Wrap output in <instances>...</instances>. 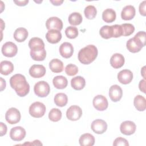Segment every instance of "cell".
I'll return each mask as SVG.
<instances>
[{"mask_svg": "<svg viewBox=\"0 0 146 146\" xmlns=\"http://www.w3.org/2000/svg\"><path fill=\"white\" fill-rule=\"evenodd\" d=\"M65 72L68 76H74L78 73V68L75 64H68L65 68Z\"/></svg>", "mask_w": 146, "mask_h": 146, "instance_id": "39", "label": "cell"}, {"mask_svg": "<svg viewBox=\"0 0 146 146\" xmlns=\"http://www.w3.org/2000/svg\"><path fill=\"white\" fill-rule=\"evenodd\" d=\"M50 70L55 73H59L62 72L64 68L63 62L58 59H53L49 63Z\"/></svg>", "mask_w": 146, "mask_h": 146, "instance_id": "26", "label": "cell"}, {"mask_svg": "<svg viewBox=\"0 0 146 146\" xmlns=\"http://www.w3.org/2000/svg\"><path fill=\"white\" fill-rule=\"evenodd\" d=\"M145 45L136 36L130 38L126 43L127 48L128 50L132 53L139 52L141 48Z\"/></svg>", "mask_w": 146, "mask_h": 146, "instance_id": "5", "label": "cell"}, {"mask_svg": "<svg viewBox=\"0 0 146 146\" xmlns=\"http://www.w3.org/2000/svg\"><path fill=\"white\" fill-rule=\"evenodd\" d=\"M59 52L62 57L69 58L72 56L74 52L73 46L69 42H64L60 46Z\"/></svg>", "mask_w": 146, "mask_h": 146, "instance_id": "17", "label": "cell"}, {"mask_svg": "<svg viewBox=\"0 0 146 146\" xmlns=\"http://www.w3.org/2000/svg\"><path fill=\"white\" fill-rule=\"evenodd\" d=\"M98 49L95 46L89 44L80 50L78 52V59L84 64L91 63L98 56Z\"/></svg>", "mask_w": 146, "mask_h": 146, "instance_id": "2", "label": "cell"}, {"mask_svg": "<svg viewBox=\"0 0 146 146\" xmlns=\"http://www.w3.org/2000/svg\"><path fill=\"white\" fill-rule=\"evenodd\" d=\"M113 146H119V145H123V146H128L129 143L128 141L123 137H117L115 139L113 143Z\"/></svg>", "mask_w": 146, "mask_h": 146, "instance_id": "40", "label": "cell"}, {"mask_svg": "<svg viewBox=\"0 0 146 146\" xmlns=\"http://www.w3.org/2000/svg\"><path fill=\"white\" fill-rule=\"evenodd\" d=\"M65 34L67 38L74 39L78 35L79 31L77 27L74 26H68L65 30Z\"/></svg>", "mask_w": 146, "mask_h": 146, "instance_id": "36", "label": "cell"}, {"mask_svg": "<svg viewBox=\"0 0 146 146\" xmlns=\"http://www.w3.org/2000/svg\"><path fill=\"white\" fill-rule=\"evenodd\" d=\"M52 83L56 88L64 89L67 86L68 80L65 76L59 75L54 78L52 80Z\"/></svg>", "mask_w": 146, "mask_h": 146, "instance_id": "23", "label": "cell"}, {"mask_svg": "<svg viewBox=\"0 0 146 146\" xmlns=\"http://www.w3.org/2000/svg\"><path fill=\"white\" fill-rule=\"evenodd\" d=\"M123 30V36H129L131 35L135 31V27L131 23H123L121 25Z\"/></svg>", "mask_w": 146, "mask_h": 146, "instance_id": "37", "label": "cell"}, {"mask_svg": "<svg viewBox=\"0 0 146 146\" xmlns=\"http://www.w3.org/2000/svg\"><path fill=\"white\" fill-rule=\"evenodd\" d=\"M133 73L129 70L125 69L120 71L117 74V79L123 84H129L133 79Z\"/></svg>", "mask_w": 146, "mask_h": 146, "instance_id": "16", "label": "cell"}, {"mask_svg": "<svg viewBox=\"0 0 146 146\" xmlns=\"http://www.w3.org/2000/svg\"><path fill=\"white\" fill-rule=\"evenodd\" d=\"M28 35V31L25 28L19 27L15 30L14 38L18 42H22L27 39Z\"/></svg>", "mask_w": 146, "mask_h": 146, "instance_id": "22", "label": "cell"}, {"mask_svg": "<svg viewBox=\"0 0 146 146\" xmlns=\"http://www.w3.org/2000/svg\"><path fill=\"white\" fill-rule=\"evenodd\" d=\"M124 57L123 55L119 53L113 54L110 59V64L114 68H119L121 67L124 65Z\"/></svg>", "mask_w": 146, "mask_h": 146, "instance_id": "19", "label": "cell"}, {"mask_svg": "<svg viewBox=\"0 0 146 146\" xmlns=\"http://www.w3.org/2000/svg\"><path fill=\"white\" fill-rule=\"evenodd\" d=\"M135 36H137L144 44L145 45L146 39H145V31H139Z\"/></svg>", "mask_w": 146, "mask_h": 146, "instance_id": "42", "label": "cell"}, {"mask_svg": "<svg viewBox=\"0 0 146 146\" xmlns=\"http://www.w3.org/2000/svg\"><path fill=\"white\" fill-rule=\"evenodd\" d=\"M92 103L95 108L100 111L106 110L108 106L107 98L102 95H98L95 96L93 99Z\"/></svg>", "mask_w": 146, "mask_h": 146, "instance_id": "9", "label": "cell"}, {"mask_svg": "<svg viewBox=\"0 0 146 146\" xmlns=\"http://www.w3.org/2000/svg\"><path fill=\"white\" fill-rule=\"evenodd\" d=\"M46 68L42 64H34L29 69V74L34 78L43 77L46 74Z\"/></svg>", "mask_w": 146, "mask_h": 146, "instance_id": "14", "label": "cell"}, {"mask_svg": "<svg viewBox=\"0 0 146 146\" xmlns=\"http://www.w3.org/2000/svg\"><path fill=\"white\" fill-rule=\"evenodd\" d=\"M14 2L18 6H26L28 3V0H25V1H14Z\"/></svg>", "mask_w": 146, "mask_h": 146, "instance_id": "45", "label": "cell"}, {"mask_svg": "<svg viewBox=\"0 0 146 146\" xmlns=\"http://www.w3.org/2000/svg\"><path fill=\"white\" fill-rule=\"evenodd\" d=\"M10 84L20 97L25 96L30 91V85L25 76L22 74H17L12 76L10 79Z\"/></svg>", "mask_w": 146, "mask_h": 146, "instance_id": "1", "label": "cell"}, {"mask_svg": "<svg viewBox=\"0 0 146 146\" xmlns=\"http://www.w3.org/2000/svg\"><path fill=\"white\" fill-rule=\"evenodd\" d=\"M82 115V110L78 106L73 105L70 107L66 112V116L71 121L79 120Z\"/></svg>", "mask_w": 146, "mask_h": 146, "instance_id": "8", "label": "cell"}, {"mask_svg": "<svg viewBox=\"0 0 146 146\" xmlns=\"http://www.w3.org/2000/svg\"><path fill=\"white\" fill-rule=\"evenodd\" d=\"M1 125V136L5 135L7 132V126L2 122L0 123Z\"/></svg>", "mask_w": 146, "mask_h": 146, "instance_id": "43", "label": "cell"}, {"mask_svg": "<svg viewBox=\"0 0 146 146\" xmlns=\"http://www.w3.org/2000/svg\"><path fill=\"white\" fill-rule=\"evenodd\" d=\"M145 66H144L143 67V68H142V70H143V71H142V70H141V74H142V75H143V76L144 77V79H145V75H144V74H145Z\"/></svg>", "mask_w": 146, "mask_h": 146, "instance_id": "48", "label": "cell"}, {"mask_svg": "<svg viewBox=\"0 0 146 146\" xmlns=\"http://www.w3.org/2000/svg\"><path fill=\"white\" fill-rule=\"evenodd\" d=\"M1 91H2L6 87V82L5 80L3 79V78H1Z\"/></svg>", "mask_w": 146, "mask_h": 146, "instance_id": "46", "label": "cell"}, {"mask_svg": "<svg viewBox=\"0 0 146 146\" xmlns=\"http://www.w3.org/2000/svg\"><path fill=\"white\" fill-rule=\"evenodd\" d=\"M116 17V12L112 9H107L102 13V19L106 23L113 22Z\"/></svg>", "mask_w": 146, "mask_h": 146, "instance_id": "28", "label": "cell"}, {"mask_svg": "<svg viewBox=\"0 0 146 146\" xmlns=\"http://www.w3.org/2000/svg\"><path fill=\"white\" fill-rule=\"evenodd\" d=\"M83 20L82 15L79 13L74 12L71 13L68 17V22L72 26L80 25Z\"/></svg>", "mask_w": 146, "mask_h": 146, "instance_id": "32", "label": "cell"}, {"mask_svg": "<svg viewBox=\"0 0 146 146\" xmlns=\"http://www.w3.org/2000/svg\"><path fill=\"white\" fill-rule=\"evenodd\" d=\"M34 91L36 96L40 98H44L49 94L50 87L48 83L46 82L39 81L35 84Z\"/></svg>", "mask_w": 146, "mask_h": 146, "instance_id": "4", "label": "cell"}, {"mask_svg": "<svg viewBox=\"0 0 146 146\" xmlns=\"http://www.w3.org/2000/svg\"><path fill=\"white\" fill-rule=\"evenodd\" d=\"M145 7H146V1H144L139 5V12H140V14L143 16L146 15Z\"/></svg>", "mask_w": 146, "mask_h": 146, "instance_id": "41", "label": "cell"}, {"mask_svg": "<svg viewBox=\"0 0 146 146\" xmlns=\"http://www.w3.org/2000/svg\"><path fill=\"white\" fill-rule=\"evenodd\" d=\"M62 112L60 110L54 108L49 112L48 118L51 121L56 122L59 121L62 118Z\"/></svg>", "mask_w": 146, "mask_h": 146, "instance_id": "33", "label": "cell"}, {"mask_svg": "<svg viewBox=\"0 0 146 146\" xmlns=\"http://www.w3.org/2000/svg\"><path fill=\"white\" fill-rule=\"evenodd\" d=\"M71 85L74 90H81L86 85V80L82 76H75L71 79Z\"/></svg>", "mask_w": 146, "mask_h": 146, "instance_id": "24", "label": "cell"}, {"mask_svg": "<svg viewBox=\"0 0 146 146\" xmlns=\"http://www.w3.org/2000/svg\"><path fill=\"white\" fill-rule=\"evenodd\" d=\"M79 141L81 146H92L95 144V137L92 135L86 133L81 135Z\"/></svg>", "mask_w": 146, "mask_h": 146, "instance_id": "21", "label": "cell"}, {"mask_svg": "<svg viewBox=\"0 0 146 146\" xmlns=\"http://www.w3.org/2000/svg\"><path fill=\"white\" fill-rule=\"evenodd\" d=\"M46 26L48 30H55L60 31L63 28V22L59 18L52 17L46 21Z\"/></svg>", "mask_w": 146, "mask_h": 146, "instance_id": "10", "label": "cell"}, {"mask_svg": "<svg viewBox=\"0 0 146 146\" xmlns=\"http://www.w3.org/2000/svg\"><path fill=\"white\" fill-rule=\"evenodd\" d=\"M136 129V124L132 121L127 120L121 123L120 132L125 135H131L135 133Z\"/></svg>", "mask_w": 146, "mask_h": 146, "instance_id": "13", "label": "cell"}, {"mask_svg": "<svg viewBox=\"0 0 146 146\" xmlns=\"http://www.w3.org/2000/svg\"><path fill=\"white\" fill-rule=\"evenodd\" d=\"M84 13L85 17L88 19H94L97 14L96 7L93 5H88L85 7Z\"/></svg>", "mask_w": 146, "mask_h": 146, "instance_id": "34", "label": "cell"}, {"mask_svg": "<svg viewBox=\"0 0 146 146\" xmlns=\"http://www.w3.org/2000/svg\"><path fill=\"white\" fill-rule=\"evenodd\" d=\"M45 105L39 102L33 103L29 107L30 115L35 118H39L42 117L46 112Z\"/></svg>", "mask_w": 146, "mask_h": 146, "instance_id": "3", "label": "cell"}, {"mask_svg": "<svg viewBox=\"0 0 146 146\" xmlns=\"http://www.w3.org/2000/svg\"><path fill=\"white\" fill-rule=\"evenodd\" d=\"M29 47L31 50H40L44 48V43L42 39L38 37L30 39L29 42Z\"/></svg>", "mask_w": 146, "mask_h": 146, "instance_id": "27", "label": "cell"}, {"mask_svg": "<svg viewBox=\"0 0 146 146\" xmlns=\"http://www.w3.org/2000/svg\"><path fill=\"white\" fill-rule=\"evenodd\" d=\"M30 56L34 60L42 61L46 57V51L44 48L40 50H31Z\"/></svg>", "mask_w": 146, "mask_h": 146, "instance_id": "29", "label": "cell"}, {"mask_svg": "<svg viewBox=\"0 0 146 146\" xmlns=\"http://www.w3.org/2000/svg\"><path fill=\"white\" fill-rule=\"evenodd\" d=\"M1 51L4 56L6 57H13L17 54L18 48L17 45L13 42H7L3 44Z\"/></svg>", "mask_w": 146, "mask_h": 146, "instance_id": "7", "label": "cell"}, {"mask_svg": "<svg viewBox=\"0 0 146 146\" xmlns=\"http://www.w3.org/2000/svg\"><path fill=\"white\" fill-rule=\"evenodd\" d=\"M51 3H52L54 5H55V6H59V5H60L63 2V0H61V1H52V0H50V1Z\"/></svg>", "mask_w": 146, "mask_h": 146, "instance_id": "47", "label": "cell"}, {"mask_svg": "<svg viewBox=\"0 0 146 146\" xmlns=\"http://www.w3.org/2000/svg\"><path fill=\"white\" fill-rule=\"evenodd\" d=\"M25 136L26 131L21 126L12 128L10 132V137L14 141H21L25 138Z\"/></svg>", "mask_w": 146, "mask_h": 146, "instance_id": "11", "label": "cell"}, {"mask_svg": "<svg viewBox=\"0 0 146 146\" xmlns=\"http://www.w3.org/2000/svg\"><path fill=\"white\" fill-rule=\"evenodd\" d=\"M21 113L18 110L12 107L9 108L6 112L5 119L7 123L10 124H17L21 120Z\"/></svg>", "mask_w": 146, "mask_h": 146, "instance_id": "6", "label": "cell"}, {"mask_svg": "<svg viewBox=\"0 0 146 146\" xmlns=\"http://www.w3.org/2000/svg\"><path fill=\"white\" fill-rule=\"evenodd\" d=\"M123 96L121 88L117 85H112L109 90V96L112 102H116L119 101Z\"/></svg>", "mask_w": 146, "mask_h": 146, "instance_id": "15", "label": "cell"}, {"mask_svg": "<svg viewBox=\"0 0 146 146\" xmlns=\"http://www.w3.org/2000/svg\"><path fill=\"white\" fill-rule=\"evenodd\" d=\"M135 13L136 10L133 6L127 5L123 9L121 13V17L125 21L131 20L135 17Z\"/></svg>", "mask_w": 146, "mask_h": 146, "instance_id": "20", "label": "cell"}, {"mask_svg": "<svg viewBox=\"0 0 146 146\" xmlns=\"http://www.w3.org/2000/svg\"><path fill=\"white\" fill-rule=\"evenodd\" d=\"M92 130L97 134H102L107 129V123L102 119H96L94 120L91 125Z\"/></svg>", "mask_w": 146, "mask_h": 146, "instance_id": "12", "label": "cell"}, {"mask_svg": "<svg viewBox=\"0 0 146 146\" xmlns=\"http://www.w3.org/2000/svg\"><path fill=\"white\" fill-rule=\"evenodd\" d=\"M145 79L141 80L139 82V87L140 90L142 92H143L144 93H145Z\"/></svg>", "mask_w": 146, "mask_h": 146, "instance_id": "44", "label": "cell"}, {"mask_svg": "<svg viewBox=\"0 0 146 146\" xmlns=\"http://www.w3.org/2000/svg\"><path fill=\"white\" fill-rule=\"evenodd\" d=\"M47 40L52 44L58 43L62 39V34L59 31L55 30H50L46 34Z\"/></svg>", "mask_w": 146, "mask_h": 146, "instance_id": "18", "label": "cell"}, {"mask_svg": "<svg viewBox=\"0 0 146 146\" xmlns=\"http://www.w3.org/2000/svg\"><path fill=\"white\" fill-rule=\"evenodd\" d=\"M54 103L58 107L65 106L68 102V98L66 94L64 93H58L54 97Z\"/></svg>", "mask_w": 146, "mask_h": 146, "instance_id": "31", "label": "cell"}, {"mask_svg": "<svg viewBox=\"0 0 146 146\" xmlns=\"http://www.w3.org/2000/svg\"><path fill=\"white\" fill-rule=\"evenodd\" d=\"M133 104L138 111H144L146 108V100L144 96L138 95L134 98Z\"/></svg>", "mask_w": 146, "mask_h": 146, "instance_id": "30", "label": "cell"}, {"mask_svg": "<svg viewBox=\"0 0 146 146\" xmlns=\"http://www.w3.org/2000/svg\"><path fill=\"white\" fill-rule=\"evenodd\" d=\"M14 70L13 64L8 60H3L0 63V71L1 74L7 75Z\"/></svg>", "mask_w": 146, "mask_h": 146, "instance_id": "25", "label": "cell"}, {"mask_svg": "<svg viewBox=\"0 0 146 146\" xmlns=\"http://www.w3.org/2000/svg\"><path fill=\"white\" fill-rule=\"evenodd\" d=\"M100 36L104 39H110L112 38V30L111 26H103L101 27L99 31Z\"/></svg>", "mask_w": 146, "mask_h": 146, "instance_id": "35", "label": "cell"}, {"mask_svg": "<svg viewBox=\"0 0 146 146\" xmlns=\"http://www.w3.org/2000/svg\"><path fill=\"white\" fill-rule=\"evenodd\" d=\"M112 37L118 38L123 35V30L121 25H114L111 26Z\"/></svg>", "mask_w": 146, "mask_h": 146, "instance_id": "38", "label": "cell"}]
</instances>
